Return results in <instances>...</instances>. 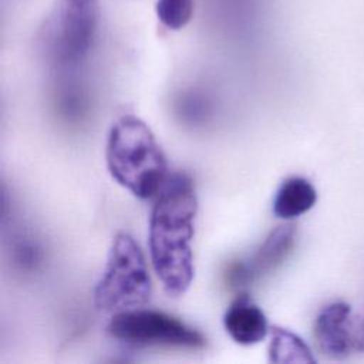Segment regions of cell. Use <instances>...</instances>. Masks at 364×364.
Here are the masks:
<instances>
[{
    "mask_svg": "<svg viewBox=\"0 0 364 364\" xmlns=\"http://www.w3.org/2000/svg\"><path fill=\"white\" fill-rule=\"evenodd\" d=\"M198 212L192 179L176 172L166 176L149 218V253L168 296L183 294L193 279L191 240Z\"/></svg>",
    "mask_w": 364,
    "mask_h": 364,
    "instance_id": "obj_1",
    "label": "cell"
},
{
    "mask_svg": "<svg viewBox=\"0 0 364 364\" xmlns=\"http://www.w3.org/2000/svg\"><path fill=\"white\" fill-rule=\"evenodd\" d=\"M111 176L141 199L154 196L166 179V158L149 127L134 115L119 118L107 142Z\"/></svg>",
    "mask_w": 364,
    "mask_h": 364,
    "instance_id": "obj_2",
    "label": "cell"
},
{
    "mask_svg": "<svg viewBox=\"0 0 364 364\" xmlns=\"http://www.w3.org/2000/svg\"><path fill=\"white\" fill-rule=\"evenodd\" d=\"M152 284L145 257L138 243L128 233H118L111 245L102 277L94 289L97 309L121 313L145 306Z\"/></svg>",
    "mask_w": 364,
    "mask_h": 364,
    "instance_id": "obj_3",
    "label": "cell"
},
{
    "mask_svg": "<svg viewBox=\"0 0 364 364\" xmlns=\"http://www.w3.org/2000/svg\"><path fill=\"white\" fill-rule=\"evenodd\" d=\"M107 333L128 346H168L181 348H202L205 337L181 320L154 310L134 309L115 313L107 326Z\"/></svg>",
    "mask_w": 364,
    "mask_h": 364,
    "instance_id": "obj_4",
    "label": "cell"
},
{
    "mask_svg": "<svg viewBox=\"0 0 364 364\" xmlns=\"http://www.w3.org/2000/svg\"><path fill=\"white\" fill-rule=\"evenodd\" d=\"M313 334L317 348L330 358L364 353V318L344 301L331 303L318 313Z\"/></svg>",
    "mask_w": 364,
    "mask_h": 364,
    "instance_id": "obj_5",
    "label": "cell"
},
{
    "mask_svg": "<svg viewBox=\"0 0 364 364\" xmlns=\"http://www.w3.org/2000/svg\"><path fill=\"white\" fill-rule=\"evenodd\" d=\"M94 31L92 7L64 4L61 14L47 37L51 60L63 67L77 64L87 53Z\"/></svg>",
    "mask_w": 364,
    "mask_h": 364,
    "instance_id": "obj_6",
    "label": "cell"
},
{
    "mask_svg": "<svg viewBox=\"0 0 364 364\" xmlns=\"http://www.w3.org/2000/svg\"><path fill=\"white\" fill-rule=\"evenodd\" d=\"M296 242V226L280 225L273 229L260 247L245 263L236 264L230 272V279L236 284L253 282L279 267L290 255Z\"/></svg>",
    "mask_w": 364,
    "mask_h": 364,
    "instance_id": "obj_7",
    "label": "cell"
},
{
    "mask_svg": "<svg viewBox=\"0 0 364 364\" xmlns=\"http://www.w3.org/2000/svg\"><path fill=\"white\" fill-rule=\"evenodd\" d=\"M228 334L240 346H253L269 333V323L263 310L249 296H237L223 316Z\"/></svg>",
    "mask_w": 364,
    "mask_h": 364,
    "instance_id": "obj_8",
    "label": "cell"
},
{
    "mask_svg": "<svg viewBox=\"0 0 364 364\" xmlns=\"http://www.w3.org/2000/svg\"><path fill=\"white\" fill-rule=\"evenodd\" d=\"M316 200V188L301 176H291L277 189L273 199V213L280 219L290 220L310 210Z\"/></svg>",
    "mask_w": 364,
    "mask_h": 364,
    "instance_id": "obj_9",
    "label": "cell"
},
{
    "mask_svg": "<svg viewBox=\"0 0 364 364\" xmlns=\"http://www.w3.org/2000/svg\"><path fill=\"white\" fill-rule=\"evenodd\" d=\"M272 337L269 344V360L272 363H314L309 346L294 333L282 328L272 327Z\"/></svg>",
    "mask_w": 364,
    "mask_h": 364,
    "instance_id": "obj_10",
    "label": "cell"
},
{
    "mask_svg": "<svg viewBox=\"0 0 364 364\" xmlns=\"http://www.w3.org/2000/svg\"><path fill=\"white\" fill-rule=\"evenodd\" d=\"M155 11L159 21L171 28L179 30L185 27L193 13L192 0H158L155 4Z\"/></svg>",
    "mask_w": 364,
    "mask_h": 364,
    "instance_id": "obj_11",
    "label": "cell"
},
{
    "mask_svg": "<svg viewBox=\"0 0 364 364\" xmlns=\"http://www.w3.org/2000/svg\"><path fill=\"white\" fill-rule=\"evenodd\" d=\"M94 0H64V4L73 7H92Z\"/></svg>",
    "mask_w": 364,
    "mask_h": 364,
    "instance_id": "obj_12",
    "label": "cell"
}]
</instances>
